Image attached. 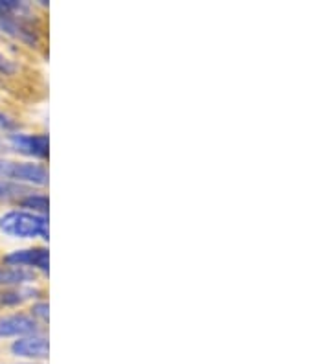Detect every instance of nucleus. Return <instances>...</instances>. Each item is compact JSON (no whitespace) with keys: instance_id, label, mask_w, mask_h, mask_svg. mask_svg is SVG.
I'll use <instances>...</instances> for the list:
<instances>
[{"instance_id":"obj_1","label":"nucleus","mask_w":331,"mask_h":364,"mask_svg":"<svg viewBox=\"0 0 331 364\" xmlns=\"http://www.w3.org/2000/svg\"><path fill=\"white\" fill-rule=\"evenodd\" d=\"M0 234L11 240H48V218L26 210H11L0 215Z\"/></svg>"},{"instance_id":"obj_2","label":"nucleus","mask_w":331,"mask_h":364,"mask_svg":"<svg viewBox=\"0 0 331 364\" xmlns=\"http://www.w3.org/2000/svg\"><path fill=\"white\" fill-rule=\"evenodd\" d=\"M0 181L14 182L26 188L44 186L48 184V171L43 164H36V162L0 159Z\"/></svg>"},{"instance_id":"obj_3","label":"nucleus","mask_w":331,"mask_h":364,"mask_svg":"<svg viewBox=\"0 0 331 364\" xmlns=\"http://www.w3.org/2000/svg\"><path fill=\"white\" fill-rule=\"evenodd\" d=\"M6 144L21 155L33 156V159H46L48 156V136L46 134L14 133L9 134Z\"/></svg>"},{"instance_id":"obj_4","label":"nucleus","mask_w":331,"mask_h":364,"mask_svg":"<svg viewBox=\"0 0 331 364\" xmlns=\"http://www.w3.org/2000/svg\"><path fill=\"white\" fill-rule=\"evenodd\" d=\"M24 14H26V9H22V11H19V14L0 15V31L15 37V39L22 41V43H26V45L36 46L37 31L31 28V24L28 23Z\"/></svg>"},{"instance_id":"obj_5","label":"nucleus","mask_w":331,"mask_h":364,"mask_svg":"<svg viewBox=\"0 0 331 364\" xmlns=\"http://www.w3.org/2000/svg\"><path fill=\"white\" fill-rule=\"evenodd\" d=\"M11 353L19 359L44 360L48 359V338L41 333L26 335L11 344Z\"/></svg>"},{"instance_id":"obj_6","label":"nucleus","mask_w":331,"mask_h":364,"mask_svg":"<svg viewBox=\"0 0 331 364\" xmlns=\"http://www.w3.org/2000/svg\"><path fill=\"white\" fill-rule=\"evenodd\" d=\"M9 267H22V269H39L43 272H48V250L43 247H33V249L14 250L4 258Z\"/></svg>"},{"instance_id":"obj_7","label":"nucleus","mask_w":331,"mask_h":364,"mask_svg":"<svg viewBox=\"0 0 331 364\" xmlns=\"http://www.w3.org/2000/svg\"><path fill=\"white\" fill-rule=\"evenodd\" d=\"M39 333V324L33 316L8 315L0 316V338H21L26 335Z\"/></svg>"},{"instance_id":"obj_8","label":"nucleus","mask_w":331,"mask_h":364,"mask_svg":"<svg viewBox=\"0 0 331 364\" xmlns=\"http://www.w3.org/2000/svg\"><path fill=\"white\" fill-rule=\"evenodd\" d=\"M36 272L22 267H0V287H21L33 282Z\"/></svg>"},{"instance_id":"obj_9","label":"nucleus","mask_w":331,"mask_h":364,"mask_svg":"<svg viewBox=\"0 0 331 364\" xmlns=\"http://www.w3.org/2000/svg\"><path fill=\"white\" fill-rule=\"evenodd\" d=\"M39 291L33 287H15L0 293V306H17V304L26 302L30 298H36Z\"/></svg>"},{"instance_id":"obj_10","label":"nucleus","mask_w":331,"mask_h":364,"mask_svg":"<svg viewBox=\"0 0 331 364\" xmlns=\"http://www.w3.org/2000/svg\"><path fill=\"white\" fill-rule=\"evenodd\" d=\"M21 206L26 208V212L39 213V215H46L48 212V197L46 196H37V193H28L21 199Z\"/></svg>"},{"instance_id":"obj_11","label":"nucleus","mask_w":331,"mask_h":364,"mask_svg":"<svg viewBox=\"0 0 331 364\" xmlns=\"http://www.w3.org/2000/svg\"><path fill=\"white\" fill-rule=\"evenodd\" d=\"M31 193L30 188L21 186V184H14V182L0 181V200H9V199H19Z\"/></svg>"},{"instance_id":"obj_12","label":"nucleus","mask_w":331,"mask_h":364,"mask_svg":"<svg viewBox=\"0 0 331 364\" xmlns=\"http://www.w3.org/2000/svg\"><path fill=\"white\" fill-rule=\"evenodd\" d=\"M15 129H17V122H15L11 116L0 112V131H2V133H9V131Z\"/></svg>"},{"instance_id":"obj_13","label":"nucleus","mask_w":331,"mask_h":364,"mask_svg":"<svg viewBox=\"0 0 331 364\" xmlns=\"http://www.w3.org/2000/svg\"><path fill=\"white\" fill-rule=\"evenodd\" d=\"M17 65L11 59H8L4 53H0V74H15Z\"/></svg>"},{"instance_id":"obj_14","label":"nucleus","mask_w":331,"mask_h":364,"mask_svg":"<svg viewBox=\"0 0 331 364\" xmlns=\"http://www.w3.org/2000/svg\"><path fill=\"white\" fill-rule=\"evenodd\" d=\"M31 315L33 318H39V320H48V304L46 302H39L36 306L31 307Z\"/></svg>"},{"instance_id":"obj_15","label":"nucleus","mask_w":331,"mask_h":364,"mask_svg":"<svg viewBox=\"0 0 331 364\" xmlns=\"http://www.w3.org/2000/svg\"><path fill=\"white\" fill-rule=\"evenodd\" d=\"M8 151V144L4 142V140H0V153Z\"/></svg>"}]
</instances>
